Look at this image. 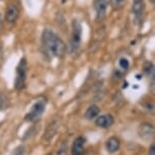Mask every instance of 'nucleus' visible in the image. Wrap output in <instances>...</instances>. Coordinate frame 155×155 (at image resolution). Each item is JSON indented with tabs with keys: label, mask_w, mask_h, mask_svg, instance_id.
<instances>
[{
	"label": "nucleus",
	"mask_w": 155,
	"mask_h": 155,
	"mask_svg": "<svg viewBox=\"0 0 155 155\" xmlns=\"http://www.w3.org/2000/svg\"><path fill=\"white\" fill-rule=\"evenodd\" d=\"M58 128H59V122L57 120H55L52 123H50L48 125V127L46 129V133H45V139L47 141H50L53 137L55 136V134L57 133Z\"/></svg>",
	"instance_id": "9b49d317"
},
{
	"label": "nucleus",
	"mask_w": 155,
	"mask_h": 155,
	"mask_svg": "<svg viewBox=\"0 0 155 155\" xmlns=\"http://www.w3.org/2000/svg\"><path fill=\"white\" fill-rule=\"evenodd\" d=\"M119 67L121 68V70L123 72L127 71L129 69V67H130V62H129V60L127 59L126 57H122L121 59L119 60Z\"/></svg>",
	"instance_id": "dca6fc26"
},
{
	"label": "nucleus",
	"mask_w": 155,
	"mask_h": 155,
	"mask_svg": "<svg viewBox=\"0 0 155 155\" xmlns=\"http://www.w3.org/2000/svg\"><path fill=\"white\" fill-rule=\"evenodd\" d=\"M144 72L147 74V76L151 78L152 80H154V65L151 62H146L143 66Z\"/></svg>",
	"instance_id": "4468645a"
},
{
	"label": "nucleus",
	"mask_w": 155,
	"mask_h": 155,
	"mask_svg": "<svg viewBox=\"0 0 155 155\" xmlns=\"http://www.w3.org/2000/svg\"><path fill=\"white\" fill-rule=\"evenodd\" d=\"M107 150L110 152V153H115L120 149V141L118 138L116 137H110V138L107 141L106 144Z\"/></svg>",
	"instance_id": "f8f14e48"
},
{
	"label": "nucleus",
	"mask_w": 155,
	"mask_h": 155,
	"mask_svg": "<svg viewBox=\"0 0 155 155\" xmlns=\"http://www.w3.org/2000/svg\"><path fill=\"white\" fill-rule=\"evenodd\" d=\"M126 1L127 0H110V3L114 10H120L124 7Z\"/></svg>",
	"instance_id": "2eb2a0df"
},
{
	"label": "nucleus",
	"mask_w": 155,
	"mask_h": 155,
	"mask_svg": "<svg viewBox=\"0 0 155 155\" xmlns=\"http://www.w3.org/2000/svg\"><path fill=\"white\" fill-rule=\"evenodd\" d=\"M110 0H93V6H94L96 19L102 20L106 17L109 7Z\"/></svg>",
	"instance_id": "423d86ee"
},
{
	"label": "nucleus",
	"mask_w": 155,
	"mask_h": 155,
	"mask_svg": "<svg viewBox=\"0 0 155 155\" xmlns=\"http://www.w3.org/2000/svg\"><path fill=\"white\" fill-rule=\"evenodd\" d=\"M58 155H67L66 154V149H65V147H64V146H63L62 149H60L59 154H58Z\"/></svg>",
	"instance_id": "6ab92c4d"
},
{
	"label": "nucleus",
	"mask_w": 155,
	"mask_h": 155,
	"mask_svg": "<svg viewBox=\"0 0 155 155\" xmlns=\"http://www.w3.org/2000/svg\"><path fill=\"white\" fill-rule=\"evenodd\" d=\"M114 124V118L112 115H102L99 116L95 120V125L99 128H104L107 129L110 127H112Z\"/></svg>",
	"instance_id": "1a4fd4ad"
},
{
	"label": "nucleus",
	"mask_w": 155,
	"mask_h": 155,
	"mask_svg": "<svg viewBox=\"0 0 155 155\" xmlns=\"http://www.w3.org/2000/svg\"><path fill=\"white\" fill-rule=\"evenodd\" d=\"M23 152H25V148H23L22 146H19V147H17L15 150L13 151L12 155H23Z\"/></svg>",
	"instance_id": "a211bd4d"
},
{
	"label": "nucleus",
	"mask_w": 155,
	"mask_h": 155,
	"mask_svg": "<svg viewBox=\"0 0 155 155\" xmlns=\"http://www.w3.org/2000/svg\"><path fill=\"white\" fill-rule=\"evenodd\" d=\"M81 40H82V25L78 19L74 18L71 23V37L69 44L70 53H77L81 45Z\"/></svg>",
	"instance_id": "f03ea898"
},
{
	"label": "nucleus",
	"mask_w": 155,
	"mask_h": 155,
	"mask_svg": "<svg viewBox=\"0 0 155 155\" xmlns=\"http://www.w3.org/2000/svg\"><path fill=\"white\" fill-rule=\"evenodd\" d=\"M138 134L143 140L149 141L154 137V127L149 123H143L139 126Z\"/></svg>",
	"instance_id": "6e6552de"
},
{
	"label": "nucleus",
	"mask_w": 155,
	"mask_h": 155,
	"mask_svg": "<svg viewBox=\"0 0 155 155\" xmlns=\"http://www.w3.org/2000/svg\"><path fill=\"white\" fill-rule=\"evenodd\" d=\"M47 155H52V154H51V153H49V154H47Z\"/></svg>",
	"instance_id": "5701e85b"
},
{
	"label": "nucleus",
	"mask_w": 155,
	"mask_h": 155,
	"mask_svg": "<svg viewBox=\"0 0 155 155\" xmlns=\"http://www.w3.org/2000/svg\"><path fill=\"white\" fill-rule=\"evenodd\" d=\"M20 13V9L18 4L15 3V2H12V3H9L7 5L6 9H5V20L8 23H14L17 20Z\"/></svg>",
	"instance_id": "39448f33"
},
{
	"label": "nucleus",
	"mask_w": 155,
	"mask_h": 155,
	"mask_svg": "<svg viewBox=\"0 0 155 155\" xmlns=\"http://www.w3.org/2000/svg\"><path fill=\"white\" fill-rule=\"evenodd\" d=\"M84 143L85 139L83 137H78L73 142V145L71 147V153L72 155H83L84 154Z\"/></svg>",
	"instance_id": "9d476101"
},
{
	"label": "nucleus",
	"mask_w": 155,
	"mask_h": 155,
	"mask_svg": "<svg viewBox=\"0 0 155 155\" xmlns=\"http://www.w3.org/2000/svg\"><path fill=\"white\" fill-rule=\"evenodd\" d=\"M99 112H101L99 107L97 106H95V104H92V106H90L88 109L86 110L84 117H85V119L87 120H92L99 115Z\"/></svg>",
	"instance_id": "ddd939ff"
},
{
	"label": "nucleus",
	"mask_w": 155,
	"mask_h": 155,
	"mask_svg": "<svg viewBox=\"0 0 155 155\" xmlns=\"http://www.w3.org/2000/svg\"><path fill=\"white\" fill-rule=\"evenodd\" d=\"M42 47L44 52L52 58H63L66 53V44L52 30L46 28L42 34Z\"/></svg>",
	"instance_id": "f257e3e1"
},
{
	"label": "nucleus",
	"mask_w": 155,
	"mask_h": 155,
	"mask_svg": "<svg viewBox=\"0 0 155 155\" xmlns=\"http://www.w3.org/2000/svg\"><path fill=\"white\" fill-rule=\"evenodd\" d=\"M154 152H155V146H154V145H151V148H150V155H154Z\"/></svg>",
	"instance_id": "aec40b11"
},
{
	"label": "nucleus",
	"mask_w": 155,
	"mask_h": 155,
	"mask_svg": "<svg viewBox=\"0 0 155 155\" xmlns=\"http://www.w3.org/2000/svg\"><path fill=\"white\" fill-rule=\"evenodd\" d=\"M1 30H2V19L1 16H0V33H1Z\"/></svg>",
	"instance_id": "412c9836"
},
{
	"label": "nucleus",
	"mask_w": 155,
	"mask_h": 155,
	"mask_svg": "<svg viewBox=\"0 0 155 155\" xmlns=\"http://www.w3.org/2000/svg\"><path fill=\"white\" fill-rule=\"evenodd\" d=\"M144 9H145V4L144 0H133V14L135 17V21L138 25H141L143 15H144Z\"/></svg>",
	"instance_id": "0eeeda50"
},
{
	"label": "nucleus",
	"mask_w": 155,
	"mask_h": 155,
	"mask_svg": "<svg viewBox=\"0 0 155 155\" xmlns=\"http://www.w3.org/2000/svg\"><path fill=\"white\" fill-rule=\"evenodd\" d=\"M8 107V98L5 93L0 94V110H4Z\"/></svg>",
	"instance_id": "f3484780"
},
{
	"label": "nucleus",
	"mask_w": 155,
	"mask_h": 155,
	"mask_svg": "<svg viewBox=\"0 0 155 155\" xmlns=\"http://www.w3.org/2000/svg\"><path fill=\"white\" fill-rule=\"evenodd\" d=\"M47 101L46 99H40V101H36V104L31 107V112L27 114L25 117V120L27 122H36L37 120L40 119V117L43 115V113L45 112Z\"/></svg>",
	"instance_id": "20e7f679"
},
{
	"label": "nucleus",
	"mask_w": 155,
	"mask_h": 155,
	"mask_svg": "<svg viewBox=\"0 0 155 155\" xmlns=\"http://www.w3.org/2000/svg\"><path fill=\"white\" fill-rule=\"evenodd\" d=\"M27 74H28V62L25 60V58H22L16 67V77L15 80H14V87H15V89L20 90L25 87V80H27Z\"/></svg>",
	"instance_id": "7ed1b4c3"
},
{
	"label": "nucleus",
	"mask_w": 155,
	"mask_h": 155,
	"mask_svg": "<svg viewBox=\"0 0 155 155\" xmlns=\"http://www.w3.org/2000/svg\"><path fill=\"white\" fill-rule=\"evenodd\" d=\"M149 1H150L151 4H153V5L155 4V0H149Z\"/></svg>",
	"instance_id": "4be33fe9"
}]
</instances>
